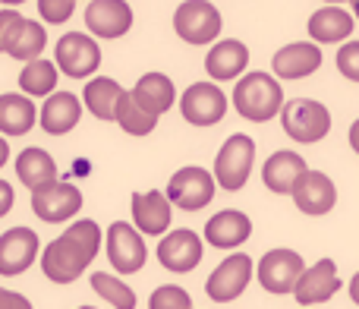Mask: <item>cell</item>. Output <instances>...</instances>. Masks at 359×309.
<instances>
[{"mask_svg": "<svg viewBox=\"0 0 359 309\" xmlns=\"http://www.w3.org/2000/svg\"><path fill=\"white\" fill-rule=\"evenodd\" d=\"M303 268H306L303 256L293 253V249H268L259 259L255 275H259V284L265 287L268 294H274V297H290L293 284H297Z\"/></svg>", "mask_w": 359, "mask_h": 309, "instance_id": "7c38bea8", "label": "cell"}, {"mask_svg": "<svg viewBox=\"0 0 359 309\" xmlns=\"http://www.w3.org/2000/svg\"><path fill=\"white\" fill-rule=\"evenodd\" d=\"M44 44H48V32H44L41 22H35V19H19L16 29H13L10 41H6V51L4 54H10L13 60H35V57H41Z\"/></svg>", "mask_w": 359, "mask_h": 309, "instance_id": "83f0119b", "label": "cell"}, {"mask_svg": "<svg viewBox=\"0 0 359 309\" xmlns=\"http://www.w3.org/2000/svg\"><path fill=\"white\" fill-rule=\"evenodd\" d=\"M322 67V48L316 41H293L284 44L271 57V70L278 79H306Z\"/></svg>", "mask_w": 359, "mask_h": 309, "instance_id": "44dd1931", "label": "cell"}, {"mask_svg": "<svg viewBox=\"0 0 359 309\" xmlns=\"http://www.w3.org/2000/svg\"><path fill=\"white\" fill-rule=\"evenodd\" d=\"M350 6H353V19H359V0H347Z\"/></svg>", "mask_w": 359, "mask_h": 309, "instance_id": "b9f144b4", "label": "cell"}, {"mask_svg": "<svg viewBox=\"0 0 359 309\" xmlns=\"http://www.w3.org/2000/svg\"><path fill=\"white\" fill-rule=\"evenodd\" d=\"M252 237V221L240 209H224L205 221V243L215 249H236Z\"/></svg>", "mask_w": 359, "mask_h": 309, "instance_id": "d6986e66", "label": "cell"}, {"mask_svg": "<svg viewBox=\"0 0 359 309\" xmlns=\"http://www.w3.org/2000/svg\"><path fill=\"white\" fill-rule=\"evenodd\" d=\"M337 291H341V275H337L334 259H318L312 268L299 272L290 297L297 300L299 306H322V303H328Z\"/></svg>", "mask_w": 359, "mask_h": 309, "instance_id": "5bb4252c", "label": "cell"}, {"mask_svg": "<svg viewBox=\"0 0 359 309\" xmlns=\"http://www.w3.org/2000/svg\"><path fill=\"white\" fill-rule=\"evenodd\" d=\"M236 114L249 124H268L278 117L280 105H284V88L280 79L271 73H243L236 76V88L230 95Z\"/></svg>", "mask_w": 359, "mask_h": 309, "instance_id": "7a4b0ae2", "label": "cell"}, {"mask_svg": "<svg viewBox=\"0 0 359 309\" xmlns=\"http://www.w3.org/2000/svg\"><path fill=\"white\" fill-rule=\"evenodd\" d=\"M347 291H350V300H353V303L359 306V272L353 275V281L347 284Z\"/></svg>", "mask_w": 359, "mask_h": 309, "instance_id": "ab89813d", "label": "cell"}, {"mask_svg": "<svg viewBox=\"0 0 359 309\" xmlns=\"http://www.w3.org/2000/svg\"><path fill=\"white\" fill-rule=\"evenodd\" d=\"M227 107L230 101L217 88V82H192L180 95V114L192 126H217L224 120V114H227Z\"/></svg>", "mask_w": 359, "mask_h": 309, "instance_id": "30bf717a", "label": "cell"}, {"mask_svg": "<svg viewBox=\"0 0 359 309\" xmlns=\"http://www.w3.org/2000/svg\"><path fill=\"white\" fill-rule=\"evenodd\" d=\"M57 79H60L57 63L35 57V60H25L22 73H19V88L29 98H44V95H50L57 88Z\"/></svg>", "mask_w": 359, "mask_h": 309, "instance_id": "f546056e", "label": "cell"}, {"mask_svg": "<svg viewBox=\"0 0 359 309\" xmlns=\"http://www.w3.org/2000/svg\"><path fill=\"white\" fill-rule=\"evenodd\" d=\"M54 63L69 79H88L101 67V44L86 32H67L54 48Z\"/></svg>", "mask_w": 359, "mask_h": 309, "instance_id": "8992f818", "label": "cell"}, {"mask_svg": "<svg viewBox=\"0 0 359 309\" xmlns=\"http://www.w3.org/2000/svg\"><path fill=\"white\" fill-rule=\"evenodd\" d=\"M130 209H133V224H136V230L142 237H161L174 221V205L161 190L136 192Z\"/></svg>", "mask_w": 359, "mask_h": 309, "instance_id": "ac0fdd59", "label": "cell"}, {"mask_svg": "<svg viewBox=\"0 0 359 309\" xmlns=\"http://www.w3.org/2000/svg\"><path fill=\"white\" fill-rule=\"evenodd\" d=\"M325 4H347V0H325Z\"/></svg>", "mask_w": 359, "mask_h": 309, "instance_id": "ee69618b", "label": "cell"}, {"mask_svg": "<svg viewBox=\"0 0 359 309\" xmlns=\"http://www.w3.org/2000/svg\"><path fill=\"white\" fill-rule=\"evenodd\" d=\"M10 161V145H6V136H0V167Z\"/></svg>", "mask_w": 359, "mask_h": 309, "instance_id": "60d3db41", "label": "cell"}, {"mask_svg": "<svg viewBox=\"0 0 359 309\" xmlns=\"http://www.w3.org/2000/svg\"><path fill=\"white\" fill-rule=\"evenodd\" d=\"M0 4H6V6H19V4H25V0H0Z\"/></svg>", "mask_w": 359, "mask_h": 309, "instance_id": "7bdbcfd3", "label": "cell"}, {"mask_svg": "<svg viewBox=\"0 0 359 309\" xmlns=\"http://www.w3.org/2000/svg\"><path fill=\"white\" fill-rule=\"evenodd\" d=\"M32 211L44 224L73 221L82 211V192L67 180H50V183L32 190Z\"/></svg>", "mask_w": 359, "mask_h": 309, "instance_id": "ba28073f", "label": "cell"}, {"mask_svg": "<svg viewBox=\"0 0 359 309\" xmlns=\"http://www.w3.org/2000/svg\"><path fill=\"white\" fill-rule=\"evenodd\" d=\"M215 190L217 183L211 177V171H205V167H180L170 177L164 196L170 199V205H177L183 211H202L215 199Z\"/></svg>", "mask_w": 359, "mask_h": 309, "instance_id": "8fae6325", "label": "cell"}, {"mask_svg": "<svg viewBox=\"0 0 359 309\" xmlns=\"http://www.w3.org/2000/svg\"><path fill=\"white\" fill-rule=\"evenodd\" d=\"M38 124V107L29 95H0V136H25Z\"/></svg>", "mask_w": 359, "mask_h": 309, "instance_id": "484cf974", "label": "cell"}, {"mask_svg": "<svg viewBox=\"0 0 359 309\" xmlns=\"http://www.w3.org/2000/svg\"><path fill=\"white\" fill-rule=\"evenodd\" d=\"M101 246H104V234H101L98 221H92V218L73 221L57 240H50L44 246L41 253L44 278L54 281V284H73L95 262Z\"/></svg>", "mask_w": 359, "mask_h": 309, "instance_id": "6da1fadb", "label": "cell"}, {"mask_svg": "<svg viewBox=\"0 0 359 309\" xmlns=\"http://www.w3.org/2000/svg\"><path fill=\"white\" fill-rule=\"evenodd\" d=\"M249 67V48L236 38H224V41H211V51L205 54V73L215 82H230L243 76Z\"/></svg>", "mask_w": 359, "mask_h": 309, "instance_id": "7402d4cb", "label": "cell"}, {"mask_svg": "<svg viewBox=\"0 0 359 309\" xmlns=\"http://www.w3.org/2000/svg\"><path fill=\"white\" fill-rule=\"evenodd\" d=\"M290 196H293V205H297L303 215L322 218L337 205V186L328 173L309 171V167H306L303 177H299L297 186L290 190Z\"/></svg>", "mask_w": 359, "mask_h": 309, "instance_id": "9a60e30c", "label": "cell"}, {"mask_svg": "<svg viewBox=\"0 0 359 309\" xmlns=\"http://www.w3.org/2000/svg\"><path fill=\"white\" fill-rule=\"evenodd\" d=\"M306 25H309V35L316 44H341L353 35L356 19L350 16L341 4H328V6L312 13Z\"/></svg>", "mask_w": 359, "mask_h": 309, "instance_id": "603a6c76", "label": "cell"}, {"mask_svg": "<svg viewBox=\"0 0 359 309\" xmlns=\"http://www.w3.org/2000/svg\"><path fill=\"white\" fill-rule=\"evenodd\" d=\"M38 234L32 228H10L0 234V275L16 278V275L29 272L32 262L38 259Z\"/></svg>", "mask_w": 359, "mask_h": 309, "instance_id": "e0dca14e", "label": "cell"}, {"mask_svg": "<svg viewBox=\"0 0 359 309\" xmlns=\"http://www.w3.org/2000/svg\"><path fill=\"white\" fill-rule=\"evenodd\" d=\"M82 120V98H76L73 92H50L44 95V105L38 111V124L48 136H67L69 130H76V124Z\"/></svg>", "mask_w": 359, "mask_h": 309, "instance_id": "ffe728a7", "label": "cell"}, {"mask_svg": "<svg viewBox=\"0 0 359 309\" xmlns=\"http://www.w3.org/2000/svg\"><path fill=\"white\" fill-rule=\"evenodd\" d=\"M114 124H117L123 133H130V136H149V133H155L158 117H155V114H149L145 107H139L136 101H133V95L123 88V95L117 98Z\"/></svg>", "mask_w": 359, "mask_h": 309, "instance_id": "4dcf8cb0", "label": "cell"}, {"mask_svg": "<svg viewBox=\"0 0 359 309\" xmlns=\"http://www.w3.org/2000/svg\"><path fill=\"white\" fill-rule=\"evenodd\" d=\"M149 309H192V297L177 284H164L151 294Z\"/></svg>", "mask_w": 359, "mask_h": 309, "instance_id": "d6a6232c", "label": "cell"}, {"mask_svg": "<svg viewBox=\"0 0 359 309\" xmlns=\"http://www.w3.org/2000/svg\"><path fill=\"white\" fill-rule=\"evenodd\" d=\"M92 287H95V294H98L107 306H114V309H136V294H133V287L126 284L123 278H117V275L95 272L92 275Z\"/></svg>", "mask_w": 359, "mask_h": 309, "instance_id": "1f68e13d", "label": "cell"}, {"mask_svg": "<svg viewBox=\"0 0 359 309\" xmlns=\"http://www.w3.org/2000/svg\"><path fill=\"white\" fill-rule=\"evenodd\" d=\"M13 202H16V196H13V186L6 183L4 177H0V218H4V215H10Z\"/></svg>", "mask_w": 359, "mask_h": 309, "instance_id": "74e56055", "label": "cell"}, {"mask_svg": "<svg viewBox=\"0 0 359 309\" xmlns=\"http://www.w3.org/2000/svg\"><path fill=\"white\" fill-rule=\"evenodd\" d=\"M88 35L114 41L133 29V6L126 0H88L86 6Z\"/></svg>", "mask_w": 359, "mask_h": 309, "instance_id": "2e32d148", "label": "cell"}, {"mask_svg": "<svg viewBox=\"0 0 359 309\" xmlns=\"http://www.w3.org/2000/svg\"><path fill=\"white\" fill-rule=\"evenodd\" d=\"M19 19H22V13H16L13 6L0 10V54L6 51V41H10V35H13V29H16Z\"/></svg>", "mask_w": 359, "mask_h": 309, "instance_id": "d590c367", "label": "cell"}, {"mask_svg": "<svg viewBox=\"0 0 359 309\" xmlns=\"http://www.w3.org/2000/svg\"><path fill=\"white\" fill-rule=\"evenodd\" d=\"M205 256V243L196 230L189 228H177V230H164L161 243H158V262L174 275H189L192 268H198Z\"/></svg>", "mask_w": 359, "mask_h": 309, "instance_id": "4fadbf2b", "label": "cell"}, {"mask_svg": "<svg viewBox=\"0 0 359 309\" xmlns=\"http://www.w3.org/2000/svg\"><path fill=\"white\" fill-rule=\"evenodd\" d=\"M133 101H136L139 107H145L149 114H155V117H161V114H168L170 107H174L177 101V88H174V79L164 73H145L139 76V82L133 86Z\"/></svg>", "mask_w": 359, "mask_h": 309, "instance_id": "d4e9b609", "label": "cell"}, {"mask_svg": "<svg viewBox=\"0 0 359 309\" xmlns=\"http://www.w3.org/2000/svg\"><path fill=\"white\" fill-rule=\"evenodd\" d=\"M221 10L211 0H183L174 13V32L186 44H211L221 35Z\"/></svg>", "mask_w": 359, "mask_h": 309, "instance_id": "5b68a950", "label": "cell"}, {"mask_svg": "<svg viewBox=\"0 0 359 309\" xmlns=\"http://www.w3.org/2000/svg\"><path fill=\"white\" fill-rule=\"evenodd\" d=\"M306 158L299 152H274L262 167V183L274 192V196H290V190L297 186V180L306 171Z\"/></svg>", "mask_w": 359, "mask_h": 309, "instance_id": "cb8c5ba5", "label": "cell"}, {"mask_svg": "<svg viewBox=\"0 0 359 309\" xmlns=\"http://www.w3.org/2000/svg\"><path fill=\"white\" fill-rule=\"evenodd\" d=\"M255 275V262L249 253H230L205 281V294L211 303H233L243 291L249 287Z\"/></svg>", "mask_w": 359, "mask_h": 309, "instance_id": "9c48e42d", "label": "cell"}, {"mask_svg": "<svg viewBox=\"0 0 359 309\" xmlns=\"http://www.w3.org/2000/svg\"><path fill=\"white\" fill-rule=\"evenodd\" d=\"M284 133L299 145H316L331 133V111L316 98H290L278 111Z\"/></svg>", "mask_w": 359, "mask_h": 309, "instance_id": "3957f363", "label": "cell"}, {"mask_svg": "<svg viewBox=\"0 0 359 309\" xmlns=\"http://www.w3.org/2000/svg\"><path fill=\"white\" fill-rule=\"evenodd\" d=\"M347 139H350V149H353L359 154V117L353 120V126H350V133H347Z\"/></svg>", "mask_w": 359, "mask_h": 309, "instance_id": "f35d334b", "label": "cell"}, {"mask_svg": "<svg viewBox=\"0 0 359 309\" xmlns=\"http://www.w3.org/2000/svg\"><path fill=\"white\" fill-rule=\"evenodd\" d=\"M107 259H111L117 275H139L149 259V246H145L142 234L136 230V224L130 221H114L104 234Z\"/></svg>", "mask_w": 359, "mask_h": 309, "instance_id": "52a82bcc", "label": "cell"}, {"mask_svg": "<svg viewBox=\"0 0 359 309\" xmlns=\"http://www.w3.org/2000/svg\"><path fill=\"white\" fill-rule=\"evenodd\" d=\"M123 95V86L111 76H92L86 82L82 92V107H88V114H95L98 120L114 124V111H117V98Z\"/></svg>", "mask_w": 359, "mask_h": 309, "instance_id": "4316f807", "label": "cell"}, {"mask_svg": "<svg viewBox=\"0 0 359 309\" xmlns=\"http://www.w3.org/2000/svg\"><path fill=\"white\" fill-rule=\"evenodd\" d=\"M16 177L22 186L38 190V186L57 180V161L44 149H25V152H19V158H16Z\"/></svg>", "mask_w": 359, "mask_h": 309, "instance_id": "f1b7e54d", "label": "cell"}, {"mask_svg": "<svg viewBox=\"0 0 359 309\" xmlns=\"http://www.w3.org/2000/svg\"><path fill=\"white\" fill-rule=\"evenodd\" d=\"M0 309H32V303L22 297V294H13L0 287Z\"/></svg>", "mask_w": 359, "mask_h": 309, "instance_id": "8d00e7d4", "label": "cell"}, {"mask_svg": "<svg viewBox=\"0 0 359 309\" xmlns=\"http://www.w3.org/2000/svg\"><path fill=\"white\" fill-rule=\"evenodd\" d=\"M337 70L344 79L359 82V41H347L337 51Z\"/></svg>", "mask_w": 359, "mask_h": 309, "instance_id": "e575fe53", "label": "cell"}, {"mask_svg": "<svg viewBox=\"0 0 359 309\" xmlns=\"http://www.w3.org/2000/svg\"><path fill=\"white\" fill-rule=\"evenodd\" d=\"M252 164H255V143L249 136H243V133H233L221 145V152H217L211 177H215L217 190L240 192L246 186L249 173H252Z\"/></svg>", "mask_w": 359, "mask_h": 309, "instance_id": "277c9868", "label": "cell"}, {"mask_svg": "<svg viewBox=\"0 0 359 309\" xmlns=\"http://www.w3.org/2000/svg\"><path fill=\"white\" fill-rule=\"evenodd\" d=\"M76 10V0H38V13L44 22L50 25H63Z\"/></svg>", "mask_w": 359, "mask_h": 309, "instance_id": "836d02e7", "label": "cell"}]
</instances>
